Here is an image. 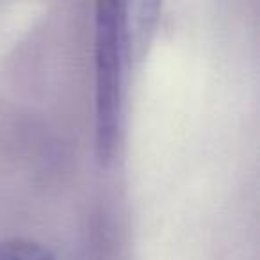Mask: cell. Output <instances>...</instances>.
Returning a JSON list of instances; mask_svg holds the SVG:
<instances>
[{
    "label": "cell",
    "instance_id": "cell-1",
    "mask_svg": "<svg viewBox=\"0 0 260 260\" xmlns=\"http://www.w3.org/2000/svg\"><path fill=\"white\" fill-rule=\"evenodd\" d=\"M128 54V0H94V136L102 166L118 146Z\"/></svg>",
    "mask_w": 260,
    "mask_h": 260
},
{
    "label": "cell",
    "instance_id": "cell-3",
    "mask_svg": "<svg viewBox=\"0 0 260 260\" xmlns=\"http://www.w3.org/2000/svg\"><path fill=\"white\" fill-rule=\"evenodd\" d=\"M0 260H55L54 253L45 246L25 239L0 242Z\"/></svg>",
    "mask_w": 260,
    "mask_h": 260
},
{
    "label": "cell",
    "instance_id": "cell-2",
    "mask_svg": "<svg viewBox=\"0 0 260 260\" xmlns=\"http://www.w3.org/2000/svg\"><path fill=\"white\" fill-rule=\"evenodd\" d=\"M162 0H128V47L130 54L141 57L152 41Z\"/></svg>",
    "mask_w": 260,
    "mask_h": 260
}]
</instances>
